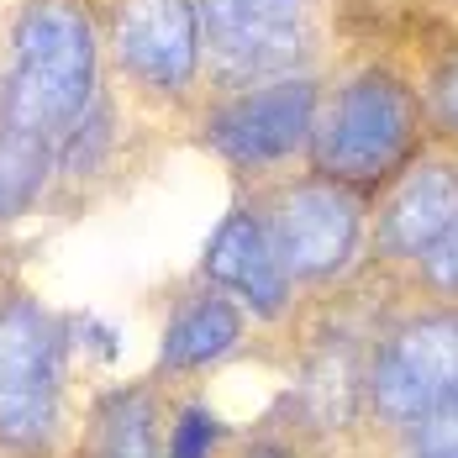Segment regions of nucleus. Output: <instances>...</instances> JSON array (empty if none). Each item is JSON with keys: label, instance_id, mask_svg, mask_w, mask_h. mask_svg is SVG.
Listing matches in <instances>:
<instances>
[{"label": "nucleus", "instance_id": "nucleus-4", "mask_svg": "<svg viewBox=\"0 0 458 458\" xmlns=\"http://www.w3.org/2000/svg\"><path fill=\"white\" fill-rule=\"evenodd\" d=\"M211 64L248 80H284L311 53V0H195Z\"/></svg>", "mask_w": 458, "mask_h": 458}, {"label": "nucleus", "instance_id": "nucleus-17", "mask_svg": "<svg viewBox=\"0 0 458 458\" xmlns=\"http://www.w3.org/2000/svg\"><path fill=\"white\" fill-rule=\"evenodd\" d=\"M421 275L432 290H443V295H458V222L432 248H427V259H421Z\"/></svg>", "mask_w": 458, "mask_h": 458}, {"label": "nucleus", "instance_id": "nucleus-3", "mask_svg": "<svg viewBox=\"0 0 458 458\" xmlns=\"http://www.w3.org/2000/svg\"><path fill=\"white\" fill-rule=\"evenodd\" d=\"M64 395V327L38 295L0 306V448L38 458L58 437Z\"/></svg>", "mask_w": 458, "mask_h": 458}, {"label": "nucleus", "instance_id": "nucleus-10", "mask_svg": "<svg viewBox=\"0 0 458 458\" xmlns=\"http://www.w3.org/2000/svg\"><path fill=\"white\" fill-rule=\"evenodd\" d=\"M458 222V169L443 158L416 164L379 211V248L390 259H427V248Z\"/></svg>", "mask_w": 458, "mask_h": 458}, {"label": "nucleus", "instance_id": "nucleus-7", "mask_svg": "<svg viewBox=\"0 0 458 458\" xmlns=\"http://www.w3.org/2000/svg\"><path fill=\"white\" fill-rule=\"evenodd\" d=\"M269 237L290 279H332L343 275L359 253L364 237V206L348 184L337 180H306L275 195Z\"/></svg>", "mask_w": 458, "mask_h": 458}, {"label": "nucleus", "instance_id": "nucleus-8", "mask_svg": "<svg viewBox=\"0 0 458 458\" xmlns=\"http://www.w3.org/2000/svg\"><path fill=\"white\" fill-rule=\"evenodd\" d=\"M111 47L142 90L184 95L200 69V11L195 0H116Z\"/></svg>", "mask_w": 458, "mask_h": 458}, {"label": "nucleus", "instance_id": "nucleus-13", "mask_svg": "<svg viewBox=\"0 0 458 458\" xmlns=\"http://www.w3.org/2000/svg\"><path fill=\"white\" fill-rule=\"evenodd\" d=\"M53 180V142L0 122V222L27 216Z\"/></svg>", "mask_w": 458, "mask_h": 458}, {"label": "nucleus", "instance_id": "nucleus-6", "mask_svg": "<svg viewBox=\"0 0 458 458\" xmlns=\"http://www.w3.org/2000/svg\"><path fill=\"white\" fill-rule=\"evenodd\" d=\"M317 106L321 95L311 80L284 74V80H269L259 90L222 100L206 116V142L232 169H275V164H284L290 153H301L311 142Z\"/></svg>", "mask_w": 458, "mask_h": 458}, {"label": "nucleus", "instance_id": "nucleus-11", "mask_svg": "<svg viewBox=\"0 0 458 458\" xmlns=\"http://www.w3.org/2000/svg\"><path fill=\"white\" fill-rule=\"evenodd\" d=\"M237 343H242V311L232 301H222V295H190L180 311L169 317V327H164L158 364L169 374L206 369L216 359H227Z\"/></svg>", "mask_w": 458, "mask_h": 458}, {"label": "nucleus", "instance_id": "nucleus-14", "mask_svg": "<svg viewBox=\"0 0 458 458\" xmlns=\"http://www.w3.org/2000/svg\"><path fill=\"white\" fill-rule=\"evenodd\" d=\"M411 454L416 458H458V390L432 406V411L411 421Z\"/></svg>", "mask_w": 458, "mask_h": 458}, {"label": "nucleus", "instance_id": "nucleus-1", "mask_svg": "<svg viewBox=\"0 0 458 458\" xmlns=\"http://www.w3.org/2000/svg\"><path fill=\"white\" fill-rule=\"evenodd\" d=\"M95 80H100V47L90 11L80 0H27L11 27V74L0 122L38 132L58 148L95 106Z\"/></svg>", "mask_w": 458, "mask_h": 458}, {"label": "nucleus", "instance_id": "nucleus-12", "mask_svg": "<svg viewBox=\"0 0 458 458\" xmlns=\"http://www.w3.org/2000/svg\"><path fill=\"white\" fill-rule=\"evenodd\" d=\"M90 458H164L158 454V401L148 390H116L95 411Z\"/></svg>", "mask_w": 458, "mask_h": 458}, {"label": "nucleus", "instance_id": "nucleus-15", "mask_svg": "<svg viewBox=\"0 0 458 458\" xmlns=\"http://www.w3.org/2000/svg\"><path fill=\"white\" fill-rule=\"evenodd\" d=\"M216 437H222V421L206 411V406H190V411H180V421L169 427L164 458H211Z\"/></svg>", "mask_w": 458, "mask_h": 458}, {"label": "nucleus", "instance_id": "nucleus-18", "mask_svg": "<svg viewBox=\"0 0 458 458\" xmlns=\"http://www.w3.org/2000/svg\"><path fill=\"white\" fill-rule=\"evenodd\" d=\"M248 458H290V448H279V443H259Z\"/></svg>", "mask_w": 458, "mask_h": 458}, {"label": "nucleus", "instance_id": "nucleus-16", "mask_svg": "<svg viewBox=\"0 0 458 458\" xmlns=\"http://www.w3.org/2000/svg\"><path fill=\"white\" fill-rule=\"evenodd\" d=\"M427 111L443 132H458V53H448L427 80Z\"/></svg>", "mask_w": 458, "mask_h": 458}, {"label": "nucleus", "instance_id": "nucleus-9", "mask_svg": "<svg viewBox=\"0 0 458 458\" xmlns=\"http://www.w3.org/2000/svg\"><path fill=\"white\" fill-rule=\"evenodd\" d=\"M200 269L211 284L232 290L253 317H284L290 306V275L275 253V237L269 227L253 216V211H232L222 216V227L211 232L206 253H200Z\"/></svg>", "mask_w": 458, "mask_h": 458}, {"label": "nucleus", "instance_id": "nucleus-2", "mask_svg": "<svg viewBox=\"0 0 458 458\" xmlns=\"http://www.w3.org/2000/svg\"><path fill=\"white\" fill-rule=\"evenodd\" d=\"M411 142H416V100L385 69L353 74L348 85L332 90V100L317 106L311 158H317L321 180L374 184L411 153Z\"/></svg>", "mask_w": 458, "mask_h": 458}, {"label": "nucleus", "instance_id": "nucleus-5", "mask_svg": "<svg viewBox=\"0 0 458 458\" xmlns=\"http://www.w3.org/2000/svg\"><path fill=\"white\" fill-rule=\"evenodd\" d=\"M458 390V311H427L395 327L369 369V401L395 427H411Z\"/></svg>", "mask_w": 458, "mask_h": 458}]
</instances>
